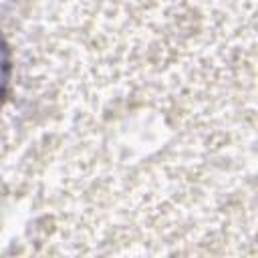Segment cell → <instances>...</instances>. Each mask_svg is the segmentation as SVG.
I'll list each match as a JSON object with an SVG mask.
<instances>
[{"instance_id": "cell-1", "label": "cell", "mask_w": 258, "mask_h": 258, "mask_svg": "<svg viewBox=\"0 0 258 258\" xmlns=\"http://www.w3.org/2000/svg\"><path fill=\"white\" fill-rule=\"evenodd\" d=\"M8 69H10V64H8V56H6V46L0 42V99L8 85Z\"/></svg>"}]
</instances>
